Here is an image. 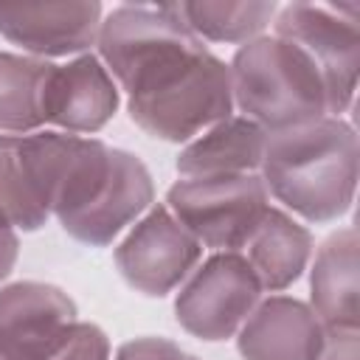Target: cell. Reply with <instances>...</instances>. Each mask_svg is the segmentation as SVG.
Masks as SVG:
<instances>
[{
  "label": "cell",
  "mask_w": 360,
  "mask_h": 360,
  "mask_svg": "<svg viewBox=\"0 0 360 360\" xmlns=\"http://www.w3.org/2000/svg\"><path fill=\"white\" fill-rule=\"evenodd\" d=\"M183 22L205 42H250L273 22L276 3H228V0H186L174 3Z\"/></svg>",
  "instance_id": "17"
},
{
  "label": "cell",
  "mask_w": 360,
  "mask_h": 360,
  "mask_svg": "<svg viewBox=\"0 0 360 360\" xmlns=\"http://www.w3.org/2000/svg\"><path fill=\"white\" fill-rule=\"evenodd\" d=\"M17 256H20V239H17V231L0 217V281H6L17 264Z\"/></svg>",
  "instance_id": "22"
},
{
  "label": "cell",
  "mask_w": 360,
  "mask_h": 360,
  "mask_svg": "<svg viewBox=\"0 0 360 360\" xmlns=\"http://www.w3.org/2000/svg\"><path fill=\"white\" fill-rule=\"evenodd\" d=\"M115 360H200L166 338H135L118 346Z\"/></svg>",
  "instance_id": "20"
},
{
  "label": "cell",
  "mask_w": 360,
  "mask_h": 360,
  "mask_svg": "<svg viewBox=\"0 0 360 360\" xmlns=\"http://www.w3.org/2000/svg\"><path fill=\"white\" fill-rule=\"evenodd\" d=\"M118 104L121 90L96 53L53 65L45 90V124L70 135H93L110 124Z\"/></svg>",
  "instance_id": "11"
},
{
  "label": "cell",
  "mask_w": 360,
  "mask_h": 360,
  "mask_svg": "<svg viewBox=\"0 0 360 360\" xmlns=\"http://www.w3.org/2000/svg\"><path fill=\"white\" fill-rule=\"evenodd\" d=\"M20 149L42 208L82 245L107 248L152 208V174L127 149L59 129L20 135Z\"/></svg>",
  "instance_id": "2"
},
{
  "label": "cell",
  "mask_w": 360,
  "mask_h": 360,
  "mask_svg": "<svg viewBox=\"0 0 360 360\" xmlns=\"http://www.w3.org/2000/svg\"><path fill=\"white\" fill-rule=\"evenodd\" d=\"M259 169L267 194L301 219H340L357 188V132L335 115L267 132Z\"/></svg>",
  "instance_id": "3"
},
{
  "label": "cell",
  "mask_w": 360,
  "mask_h": 360,
  "mask_svg": "<svg viewBox=\"0 0 360 360\" xmlns=\"http://www.w3.org/2000/svg\"><path fill=\"white\" fill-rule=\"evenodd\" d=\"M76 321L73 298L53 284L0 287V360H48Z\"/></svg>",
  "instance_id": "9"
},
{
  "label": "cell",
  "mask_w": 360,
  "mask_h": 360,
  "mask_svg": "<svg viewBox=\"0 0 360 360\" xmlns=\"http://www.w3.org/2000/svg\"><path fill=\"white\" fill-rule=\"evenodd\" d=\"M312 250V233L287 211L273 205L245 242V259L267 292H281L298 281L309 264Z\"/></svg>",
  "instance_id": "15"
},
{
  "label": "cell",
  "mask_w": 360,
  "mask_h": 360,
  "mask_svg": "<svg viewBox=\"0 0 360 360\" xmlns=\"http://www.w3.org/2000/svg\"><path fill=\"white\" fill-rule=\"evenodd\" d=\"M101 20L104 8L98 0L0 3V34L37 59L87 53L98 39Z\"/></svg>",
  "instance_id": "10"
},
{
  "label": "cell",
  "mask_w": 360,
  "mask_h": 360,
  "mask_svg": "<svg viewBox=\"0 0 360 360\" xmlns=\"http://www.w3.org/2000/svg\"><path fill=\"white\" fill-rule=\"evenodd\" d=\"M357 3H287L276 11V37L298 45L318 68L329 115L340 118L354 101L360 68Z\"/></svg>",
  "instance_id": "6"
},
{
  "label": "cell",
  "mask_w": 360,
  "mask_h": 360,
  "mask_svg": "<svg viewBox=\"0 0 360 360\" xmlns=\"http://www.w3.org/2000/svg\"><path fill=\"white\" fill-rule=\"evenodd\" d=\"M48 360H110V338L101 326L76 321Z\"/></svg>",
  "instance_id": "19"
},
{
  "label": "cell",
  "mask_w": 360,
  "mask_h": 360,
  "mask_svg": "<svg viewBox=\"0 0 360 360\" xmlns=\"http://www.w3.org/2000/svg\"><path fill=\"white\" fill-rule=\"evenodd\" d=\"M202 256V245L172 217L166 205H152L115 248L121 278L143 295H169L180 287Z\"/></svg>",
  "instance_id": "8"
},
{
  "label": "cell",
  "mask_w": 360,
  "mask_h": 360,
  "mask_svg": "<svg viewBox=\"0 0 360 360\" xmlns=\"http://www.w3.org/2000/svg\"><path fill=\"white\" fill-rule=\"evenodd\" d=\"M262 292L248 259L242 253L219 250L186 278L174 298V318L200 340H228L256 309Z\"/></svg>",
  "instance_id": "7"
},
{
  "label": "cell",
  "mask_w": 360,
  "mask_h": 360,
  "mask_svg": "<svg viewBox=\"0 0 360 360\" xmlns=\"http://www.w3.org/2000/svg\"><path fill=\"white\" fill-rule=\"evenodd\" d=\"M172 217L211 250L239 253L270 208L262 174L177 180L163 202Z\"/></svg>",
  "instance_id": "5"
},
{
  "label": "cell",
  "mask_w": 360,
  "mask_h": 360,
  "mask_svg": "<svg viewBox=\"0 0 360 360\" xmlns=\"http://www.w3.org/2000/svg\"><path fill=\"white\" fill-rule=\"evenodd\" d=\"M98 59L127 93L129 118L152 138L188 143L231 118V73L183 22L174 3L115 6L98 28Z\"/></svg>",
  "instance_id": "1"
},
{
  "label": "cell",
  "mask_w": 360,
  "mask_h": 360,
  "mask_svg": "<svg viewBox=\"0 0 360 360\" xmlns=\"http://www.w3.org/2000/svg\"><path fill=\"white\" fill-rule=\"evenodd\" d=\"M0 217L14 231H39L51 217L34 191L20 135L6 132H0Z\"/></svg>",
  "instance_id": "18"
},
{
  "label": "cell",
  "mask_w": 360,
  "mask_h": 360,
  "mask_svg": "<svg viewBox=\"0 0 360 360\" xmlns=\"http://www.w3.org/2000/svg\"><path fill=\"white\" fill-rule=\"evenodd\" d=\"M323 323L309 304L270 295L256 304L236 332L242 360H318Z\"/></svg>",
  "instance_id": "12"
},
{
  "label": "cell",
  "mask_w": 360,
  "mask_h": 360,
  "mask_svg": "<svg viewBox=\"0 0 360 360\" xmlns=\"http://www.w3.org/2000/svg\"><path fill=\"white\" fill-rule=\"evenodd\" d=\"M233 107L264 132L301 127L329 115L326 87L312 59L281 37L242 42L228 65Z\"/></svg>",
  "instance_id": "4"
},
{
  "label": "cell",
  "mask_w": 360,
  "mask_h": 360,
  "mask_svg": "<svg viewBox=\"0 0 360 360\" xmlns=\"http://www.w3.org/2000/svg\"><path fill=\"white\" fill-rule=\"evenodd\" d=\"M267 132L245 118L231 115L197 138H191L177 155V172L186 180L194 177H225V174H256L262 166Z\"/></svg>",
  "instance_id": "13"
},
{
  "label": "cell",
  "mask_w": 360,
  "mask_h": 360,
  "mask_svg": "<svg viewBox=\"0 0 360 360\" xmlns=\"http://www.w3.org/2000/svg\"><path fill=\"white\" fill-rule=\"evenodd\" d=\"M357 231L349 225L329 239L315 253L309 276V307L323 326H357Z\"/></svg>",
  "instance_id": "14"
},
{
  "label": "cell",
  "mask_w": 360,
  "mask_h": 360,
  "mask_svg": "<svg viewBox=\"0 0 360 360\" xmlns=\"http://www.w3.org/2000/svg\"><path fill=\"white\" fill-rule=\"evenodd\" d=\"M318 360H360V326H323Z\"/></svg>",
  "instance_id": "21"
},
{
  "label": "cell",
  "mask_w": 360,
  "mask_h": 360,
  "mask_svg": "<svg viewBox=\"0 0 360 360\" xmlns=\"http://www.w3.org/2000/svg\"><path fill=\"white\" fill-rule=\"evenodd\" d=\"M53 62L0 51V132L31 135L45 127V90Z\"/></svg>",
  "instance_id": "16"
}]
</instances>
